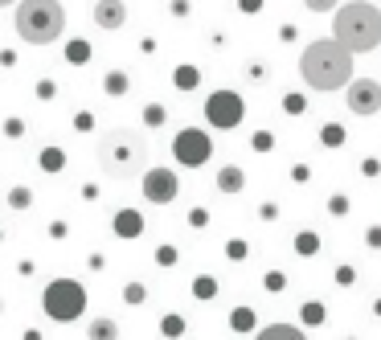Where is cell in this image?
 Wrapping results in <instances>:
<instances>
[{
  "mask_svg": "<svg viewBox=\"0 0 381 340\" xmlns=\"http://www.w3.org/2000/svg\"><path fill=\"white\" fill-rule=\"evenodd\" d=\"M115 234H119V238H139V234H144V217L135 210L115 213Z\"/></svg>",
  "mask_w": 381,
  "mask_h": 340,
  "instance_id": "cell-11",
  "label": "cell"
},
{
  "mask_svg": "<svg viewBox=\"0 0 381 340\" xmlns=\"http://www.w3.org/2000/svg\"><path fill=\"white\" fill-rule=\"evenodd\" d=\"M299 74L312 90H344V83L353 78V49L337 37L312 42L299 53Z\"/></svg>",
  "mask_w": 381,
  "mask_h": 340,
  "instance_id": "cell-1",
  "label": "cell"
},
{
  "mask_svg": "<svg viewBox=\"0 0 381 340\" xmlns=\"http://www.w3.org/2000/svg\"><path fill=\"white\" fill-rule=\"evenodd\" d=\"M8 201H12V210H25V205H29V189H12Z\"/></svg>",
  "mask_w": 381,
  "mask_h": 340,
  "instance_id": "cell-20",
  "label": "cell"
},
{
  "mask_svg": "<svg viewBox=\"0 0 381 340\" xmlns=\"http://www.w3.org/2000/svg\"><path fill=\"white\" fill-rule=\"evenodd\" d=\"M205 119H210L213 128H221V131L238 128V119H242V99H238L234 90H217V94H210V103H205Z\"/></svg>",
  "mask_w": 381,
  "mask_h": 340,
  "instance_id": "cell-6",
  "label": "cell"
},
{
  "mask_svg": "<svg viewBox=\"0 0 381 340\" xmlns=\"http://www.w3.org/2000/svg\"><path fill=\"white\" fill-rule=\"evenodd\" d=\"M176 83H180V86H193V83H197V74H193V70H180V74H176Z\"/></svg>",
  "mask_w": 381,
  "mask_h": 340,
  "instance_id": "cell-25",
  "label": "cell"
},
{
  "mask_svg": "<svg viewBox=\"0 0 381 340\" xmlns=\"http://www.w3.org/2000/svg\"><path fill=\"white\" fill-rule=\"evenodd\" d=\"M344 90H348L344 103H348L353 115H373V111H381V83H373V78H348Z\"/></svg>",
  "mask_w": 381,
  "mask_h": 340,
  "instance_id": "cell-7",
  "label": "cell"
},
{
  "mask_svg": "<svg viewBox=\"0 0 381 340\" xmlns=\"http://www.w3.org/2000/svg\"><path fill=\"white\" fill-rule=\"evenodd\" d=\"M332 37L340 45H348L353 53H369L381 45V8H373L369 0H353L340 4L332 17Z\"/></svg>",
  "mask_w": 381,
  "mask_h": 340,
  "instance_id": "cell-3",
  "label": "cell"
},
{
  "mask_svg": "<svg viewBox=\"0 0 381 340\" xmlns=\"http://www.w3.org/2000/svg\"><path fill=\"white\" fill-rule=\"evenodd\" d=\"M12 29L25 45H53L66 29V8L58 0H17Z\"/></svg>",
  "mask_w": 381,
  "mask_h": 340,
  "instance_id": "cell-4",
  "label": "cell"
},
{
  "mask_svg": "<svg viewBox=\"0 0 381 340\" xmlns=\"http://www.w3.org/2000/svg\"><path fill=\"white\" fill-rule=\"evenodd\" d=\"M303 4H307L312 12H332V8H337V0H303Z\"/></svg>",
  "mask_w": 381,
  "mask_h": 340,
  "instance_id": "cell-21",
  "label": "cell"
},
{
  "mask_svg": "<svg viewBox=\"0 0 381 340\" xmlns=\"http://www.w3.org/2000/svg\"><path fill=\"white\" fill-rule=\"evenodd\" d=\"M144 197L152 205H169L172 197H176V176L169 169H148L144 172Z\"/></svg>",
  "mask_w": 381,
  "mask_h": 340,
  "instance_id": "cell-9",
  "label": "cell"
},
{
  "mask_svg": "<svg viewBox=\"0 0 381 340\" xmlns=\"http://www.w3.org/2000/svg\"><path fill=\"white\" fill-rule=\"evenodd\" d=\"M172 152H176V160H180V164L197 169V164H205V160H210V135H201V131L185 128L180 135H176Z\"/></svg>",
  "mask_w": 381,
  "mask_h": 340,
  "instance_id": "cell-8",
  "label": "cell"
},
{
  "mask_svg": "<svg viewBox=\"0 0 381 340\" xmlns=\"http://www.w3.org/2000/svg\"><path fill=\"white\" fill-rule=\"evenodd\" d=\"M193 296L197 299H213L217 296V283H213V279H197V283H193Z\"/></svg>",
  "mask_w": 381,
  "mask_h": 340,
  "instance_id": "cell-15",
  "label": "cell"
},
{
  "mask_svg": "<svg viewBox=\"0 0 381 340\" xmlns=\"http://www.w3.org/2000/svg\"><path fill=\"white\" fill-rule=\"evenodd\" d=\"M107 90H111V99H119V94L127 90V78L124 74H111V78H107Z\"/></svg>",
  "mask_w": 381,
  "mask_h": 340,
  "instance_id": "cell-18",
  "label": "cell"
},
{
  "mask_svg": "<svg viewBox=\"0 0 381 340\" xmlns=\"http://www.w3.org/2000/svg\"><path fill=\"white\" fill-rule=\"evenodd\" d=\"M258 4H262V0H242V8H246V12H254Z\"/></svg>",
  "mask_w": 381,
  "mask_h": 340,
  "instance_id": "cell-26",
  "label": "cell"
},
{
  "mask_svg": "<svg viewBox=\"0 0 381 340\" xmlns=\"http://www.w3.org/2000/svg\"><path fill=\"white\" fill-rule=\"evenodd\" d=\"M42 169L45 172H58V169H62V152H58V148H45V152H42Z\"/></svg>",
  "mask_w": 381,
  "mask_h": 340,
  "instance_id": "cell-14",
  "label": "cell"
},
{
  "mask_svg": "<svg viewBox=\"0 0 381 340\" xmlns=\"http://www.w3.org/2000/svg\"><path fill=\"white\" fill-rule=\"evenodd\" d=\"M156 262H160V266H172V262H176V250H172V246H160V250H156Z\"/></svg>",
  "mask_w": 381,
  "mask_h": 340,
  "instance_id": "cell-22",
  "label": "cell"
},
{
  "mask_svg": "<svg viewBox=\"0 0 381 340\" xmlns=\"http://www.w3.org/2000/svg\"><path fill=\"white\" fill-rule=\"evenodd\" d=\"M8 4H17V0H0V8H8Z\"/></svg>",
  "mask_w": 381,
  "mask_h": 340,
  "instance_id": "cell-27",
  "label": "cell"
},
{
  "mask_svg": "<svg viewBox=\"0 0 381 340\" xmlns=\"http://www.w3.org/2000/svg\"><path fill=\"white\" fill-rule=\"evenodd\" d=\"M299 337H303L299 328H266L262 332V340H299Z\"/></svg>",
  "mask_w": 381,
  "mask_h": 340,
  "instance_id": "cell-13",
  "label": "cell"
},
{
  "mask_svg": "<svg viewBox=\"0 0 381 340\" xmlns=\"http://www.w3.org/2000/svg\"><path fill=\"white\" fill-rule=\"evenodd\" d=\"M90 337H119V328L111 320H99V324H90Z\"/></svg>",
  "mask_w": 381,
  "mask_h": 340,
  "instance_id": "cell-16",
  "label": "cell"
},
{
  "mask_svg": "<svg viewBox=\"0 0 381 340\" xmlns=\"http://www.w3.org/2000/svg\"><path fill=\"white\" fill-rule=\"evenodd\" d=\"M124 21H127L124 0H94V25H99V29L115 33V29H124Z\"/></svg>",
  "mask_w": 381,
  "mask_h": 340,
  "instance_id": "cell-10",
  "label": "cell"
},
{
  "mask_svg": "<svg viewBox=\"0 0 381 340\" xmlns=\"http://www.w3.org/2000/svg\"><path fill=\"white\" fill-rule=\"evenodd\" d=\"M148 164V139L131 128H115L99 139V169L115 180H131Z\"/></svg>",
  "mask_w": 381,
  "mask_h": 340,
  "instance_id": "cell-2",
  "label": "cell"
},
{
  "mask_svg": "<svg viewBox=\"0 0 381 340\" xmlns=\"http://www.w3.org/2000/svg\"><path fill=\"white\" fill-rule=\"evenodd\" d=\"M303 320H307V324H320V320H324V307H320V303H307V307H303Z\"/></svg>",
  "mask_w": 381,
  "mask_h": 340,
  "instance_id": "cell-19",
  "label": "cell"
},
{
  "mask_svg": "<svg viewBox=\"0 0 381 340\" xmlns=\"http://www.w3.org/2000/svg\"><path fill=\"white\" fill-rule=\"evenodd\" d=\"M251 324H254V312H246V307L234 312V328H238V332H251Z\"/></svg>",
  "mask_w": 381,
  "mask_h": 340,
  "instance_id": "cell-17",
  "label": "cell"
},
{
  "mask_svg": "<svg viewBox=\"0 0 381 340\" xmlns=\"http://www.w3.org/2000/svg\"><path fill=\"white\" fill-rule=\"evenodd\" d=\"M124 299H127V303H144V287H139V283H131V287L124 291Z\"/></svg>",
  "mask_w": 381,
  "mask_h": 340,
  "instance_id": "cell-23",
  "label": "cell"
},
{
  "mask_svg": "<svg viewBox=\"0 0 381 340\" xmlns=\"http://www.w3.org/2000/svg\"><path fill=\"white\" fill-rule=\"evenodd\" d=\"M164 332H172V337L180 332V316H164Z\"/></svg>",
  "mask_w": 381,
  "mask_h": 340,
  "instance_id": "cell-24",
  "label": "cell"
},
{
  "mask_svg": "<svg viewBox=\"0 0 381 340\" xmlns=\"http://www.w3.org/2000/svg\"><path fill=\"white\" fill-rule=\"evenodd\" d=\"M217 189H221V193H238V189H242V172L238 169H221L217 172Z\"/></svg>",
  "mask_w": 381,
  "mask_h": 340,
  "instance_id": "cell-12",
  "label": "cell"
},
{
  "mask_svg": "<svg viewBox=\"0 0 381 340\" xmlns=\"http://www.w3.org/2000/svg\"><path fill=\"white\" fill-rule=\"evenodd\" d=\"M83 312H86V287L78 279H53V283L45 287V316H49V320L70 324V320H78Z\"/></svg>",
  "mask_w": 381,
  "mask_h": 340,
  "instance_id": "cell-5",
  "label": "cell"
}]
</instances>
